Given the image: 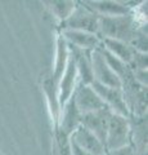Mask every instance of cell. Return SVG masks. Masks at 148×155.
Here are the masks:
<instances>
[{"mask_svg": "<svg viewBox=\"0 0 148 155\" xmlns=\"http://www.w3.org/2000/svg\"><path fill=\"white\" fill-rule=\"evenodd\" d=\"M102 40V47L106 51H108L111 54H113L116 58H118L120 61H122L124 64H126L128 66L130 65V62L134 56V49L130 47V44L124 43L120 40H113V39H101Z\"/></svg>", "mask_w": 148, "mask_h": 155, "instance_id": "cell-16", "label": "cell"}, {"mask_svg": "<svg viewBox=\"0 0 148 155\" xmlns=\"http://www.w3.org/2000/svg\"><path fill=\"white\" fill-rule=\"evenodd\" d=\"M139 30L133 13L116 17H99L98 36L101 39H113L130 44Z\"/></svg>", "mask_w": 148, "mask_h": 155, "instance_id": "cell-1", "label": "cell"}, {"mask_svg": "<svg viewBox=\"0 0 148 155\" xmlns=\"http://www.w3.org/2000/svg\"><path fill=\"white\" fill-rule=\"evenodd\" d=\"M48 7L52 11V13L59 19V22L66 21L70 14L74 12L77 2H71V0H54V2H46Z\"/></svg>", "mask_w": 148, "mask_h": 155, "instance_id": "cell-17", "label": "cell"}, {"mask_svg": "<svg viewBox=\"0 0 148 155\" xmlns=\"http://www.w3.org/2000/svg\"><path fill=\"white\" fill-rule=\"evenodd\" d=\"M81 118H83V115H81L77 106H76L74 97H71L67 102L63 105V107L61 109L59 123L57 129L62 130L66 136L70 137L81 125Z\"/></svg>", "mask_w": 148, "mask_h": 155, "instance_id": "cell-9", "label": "cell"}, {"mask_svg": "<svg viewBox=\"0 0 148 155\" xmlns=\"http://www.w3.org/2000/svg\"><path fill=\"white\" fill-rule=\"evenodd\" d=\"M0 155H3V154H2V153H0Z\"/></svg>", "mask_w": 148, "mask_h": 155, "instance_id": "cell-21", "label": "cell"}, {"mask_svg": "<svg viewBox=\"0 0 148 155\" xmlns=\"http://www.w3.org/2000/svg\"><path fill=\"white\" fill-rule=\"evenodd\" d=\"M70 54L75 62L76 70H77L79 80L83 84L90 85L94 81L93 78V70H92V51H83L79 48H75L72 45H68Z\"/></svg>", "mask_w": 148, "mask_h": 155, "instance_id": "cell-12", "label": "cell"}, {"mask_svg": "<svg viewBox=\"0 0 148 155\" xmlns=\"http://www.w3.org/2000/svg\"><path fill=\"white\" fill-rule=\"evenodd\" d=\"M129 67H130L131 71H134V70H147V53H142V52L135 51Z\"/></svg>", "mask_w": 148, "mask_h": 155, "instance_id": "cell-18", "label": "cell"}, {"mask_svg": "<svg viewBox=\"0 0 148 155\" xmlns=\"http://www.w3.org/2000/svg\"><path fill=\"white\" fill-rule=\"evenodd\" d=\"M59 30H79L98 35L99 16L90 11L84 3H77L70 17L61 22Z\"/></svg>", "mask_w": 148, "mask_h": 155, "instance_id": "cell-2", "label": "cell"}, {"mask_svg": "<svg viewBox=\"0 0 148 155\" xmlns=\"http://www.w3.org/2000/svg\"><path fill=\"white\" fill-rule=\"evenodd\" d=\"M72 97L81 115L107 109V106L104 105V102L101 100V97L95 93V91L92 87L83 84L81 81H79Z\"/></svg>", "mask_w": 148, "mask_h": 155, "instance_id": "cell-6", "label": "cell"}, {"mask_svg": "<svg viewBox=\"0 0 148 155\" xmlns=\"http://www.w3.org/2000/svg\"><path fill=\"white\" fill-rule=\"evenodd\" d=\"M79 75H77V70H76L75 62L72 60V57L70 54V60L67 67L63 72V75L59 79L58 84H57V91H58V101L61 105V109L63 107V105L72 97L74 92L76 89V87L79 84Z\"/></svg>", "mask_w": 148, "mask_h": 155, "instance_id": "cell-8", "label": "cell"}, {"mask_svg": "<svg viewBox=\"0 0 148 155\" xmlns=\"http://www.w3.org/2000/svg\"><path fill=\"white\" fill-rule=\"evenodd\" d=\"M43 92L45 96L46 106H48V113H49L53 128H58L59 123V115H61V105L58 101V91H57V84L54 83L53 78L48 76L43 80Z\"/></svg>", "mask_w": 148, "mask_h": 155, "instance_id": "cell-14", "label": "cell"}, {"mask_svg": "<svg viewBox=\"0 0 148 155\" xmlns=\"http://www.w3.org/2000/svg\"><path fill=\"white\" fill-rule=\"evenodd\" d=\"M131 145V122L129 118L112 114L106 136V151Z\"/></svg>", "mask_w": 148, "mask_h": 155, "instance_id": "cell-3", "label": "cell"}, {"mask_svg": "<svg viewBox=\"0 0 148 155\" xmlns=\"http://www.w3.org/2000/svg\"><path fill=\"white\" fill-rule=\"evenodd\" d=\"M84 4L99 17H116L131 13V7H129L126 3L122 2L94 0V2H85Z\"/></svg>", "mask_w": 148, "mask_h": 155, "instance_id": "cell-10", "label": "cell"}, {"mask_svg": "<svg viewBox=\"0 0 148 155\" xmlns=\"http://www.w3.org/2000/svg\"><path fill=\"white\" fill-rule=\"evenodd\" d=\"M111 115L112 113L108 109H103L99 111H94V113L85 114L81 118V125L90 130L104 145V147H106V136Z\"/></svg>", "mask_w": 148, "mask_h": 155, "instance_id": "cell-7", "label": "cell"}, {"mask_svg": "<svg viewBox=\"0 0 148 155\" xmlns=\"http://www.w3.org/2000/svg\"><path fill=\"white\" fill-rule=\"evenodd\" d=\"M90 58H92V70L95 83L109 87V88H121L122 83L120 78L109 69V66L107 65L106 60L103 58L98 48L92 51Z\"/></svg>", "mask_w": 148, "mask_h": 155, "instance_id": "cell-5", "label": "cell"}, {"mask_svg": "<svg viewBox=\"0 0 148 155\" xmlns=\"http://www.w3.org/2000/svg\"><path fill=\"white\" fill-rule=\"evenodd\" d=\"M62 36L67 41L68 45H72L75 48L83 51H94L101 45V38L95 34L79 31V30H59Z\"/></svg>", "mask_w": 148, "mask_h": 155, "instance_id": "cell-11", "label": "cell"}, {"mask_svg": "<svg viewBox=\"0 0 148 155\" xmlns=\"http://www.w3.org/2000/svg\"><path fill=\"white\" fill-rule=\"evenodd\" d=\"M70 149H71V155H92L90 153L85 151L84 149H81L80 146H77L74 141L70 140Z\"/></svg>", "mask_w": 148, "mask_h": 155, "instance_id": "cell-20", "label": "cell"}, {"mask_svg": "<svg viewBox=\"0 0 148 155\" xmlns=\"http://www.w3.org/2000/svg\"><path fill=\"white\" fill-rule=\"evenodd\" d=\"M106 155H137V153L131 145H128V146L112 150V151H107Z\"/></svg>", "mask_w": 148, "mask_h": 155, "instance_id": "cell-19", "label": "cell"}, {"mask_svg": "<svg viewBox=\"0 0 148 155\" xmlns=\"http://www.w3.org/2000/svg\"><path fill=\"white\" fill-rule=\"evenodd\" d=\"M70 140L74 141L81 149H84L85 151L90 153L92 155H106L107 154L104 145L99 141L90 130H88L85 127H83V125H80V127L70 136Z\"/></svg>", "mask_w": 148, "mask_h": 155, "instance_id": "cell-13", "label": "cell"}, {"mask_svg": "<svg viewBox=\"0 0 148 155\" xmlns=\"http://www.w3.org/2000/svg\"><path fill=\"white\" fill-rule=\"evenodd\" d=\"M90 87L95 91V93L101 97V100L112 114L130 119V111H129L121 88H109V87H104L102 84L95 83V81H93Z\"/></svg>", "mask_w": 148, "mask_h": 155, "instance_id": "cell-4", "label": "cell"}, {"mask_svg": "<svg viewBox=\"0 0 148 155\" xmlns=\"http://www.w3.org/2000/svg\"><path fill=\"white\" fill-rule=\"evenodd\" d=\"M70 60V48L67 41L62 36V34L58 31L55 36V57H54V66L53 72H52V78H53L54 83L58 84L59 79L63 75V72L67 67Z\"/></svg>", "mask_w": 148, "mask_h": 155, "instance_id": "cell-15", "label": "cell"}]
</instances>
